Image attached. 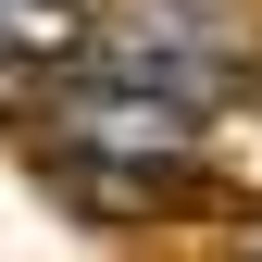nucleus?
<instances>
[{
  "label": "nucleus",
  "instance_id": "nucleus-2",
  "mask_svg": "<svg viewBox=\"0 0 262 262\" xmlns=\"http://www.w3.org/2000/svg\"><path fill=\"white\" fill-rule=\"evenodd\" d=\"M88 62L162 88V100H187V113L225 100V88H250V38L225 13H200V0H150V13H125V25H88Z\"/></svg>",
  "mask_w": 262,
  "mask_h": 262
},
{
  "label": "nucleus",
  "instance_id": "nucleus-1",
  "mask_svg": "<svg viewBox=\"0 0 262 262\" xmlns=\"http://www.w3.org/2000/svg\"><path fill=\"white\" fill-rule=\"evenodd\" d=\"M50 138H62V162H75L100 200H175V187L200 175V113L162 100V88H138V75H88V88H62Z\"/></svg>",
  "mask_w": 262,
  "mask_h": 262
},
{
  "label": "nucleus",
  "instance_id": "nucleus-3",
  "mask_svg": "<svg viewBox=\"0 0 262 262\" xmlns=\"http://www.w3.org/2000/svg\"><path fill=\"white\" fill-rule=\"evenodd\" d=\"M88 0H0V62H75Z\"/></svg>",
  "mask_w": 262,
  "mask_h": 262
}]
</instances>
